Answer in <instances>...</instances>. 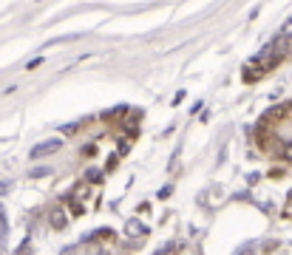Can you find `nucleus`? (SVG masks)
I'll use <instances>...</instances> for the list:
<instances>
[{
	"label": "nucleus",
	"instance_id": "nucleus-3",
	"mask_svg": "<svg viewBox=\"0 0 292 255\" xmlns=\"http://www.w3.org/2000/svg\"><path fill=\"white\" fill-rule=\"evenodd\" d=\"M125 233H128L131 238H136V236L145 238V236H148V227H145V224H142L139 219H131L128 224H125Z\"/></svg>",
	"mask_w": 292,
	"mask_h": 255
},
{
	"label": "nucleus",
	"instance_id": "nucleus-7",
	"mask_svg": "<svg viewBox=\"0 0 292 255\" xmlns=\"http://www.w3.org/2000/svg\"><path fill=\"white\" fill-rule=\"evenodd\" d=\"M233 255H256V244H244V247H239Z\"/></svg>",
	"mask_w": 292,
	"mask_h": 255
},
{
	"label": "nucleus",
	"instance_id": "nucleus-12",
	"mask_svg": "<svg viewBox=\"0 0 292 255\" xmlns=\"http://www.w3.org/2000/svg\"><path fill=\"white\" fill-rule=\"evenodd\" d=\"M11 190V182H0V196H6Z\"/></svg>",
	"mask_w": 292,
	"mask_h": 255
},
{
	"label": "nucleus",
	"instance_id": "nucleus-4",
	"mask_svg": "<svg viewBox=\"0 0 292 255\" xmlns=\"http://www.w3.org/2000/svg\"><path fill=\"white\" fill-rule=\"evenodd\" d=\"M91 182H80V185L74 187V190H71V202H82V199H85V196L91 193Z\"/></svg>",
	"mask_w": 292,
	"mask_h": 255
},
{
	"label": "nucleus",
	"instance_id": "nucleus-1",
	"mask_svg": "<svg viewBox=\"0 0 292 255\" xmlns=\"http://www.w3.org/2000/svg\"><path fill=\"white\" fill-rule=\"evenodd\" d=\"M60 148H62L60 139H48V142H40L37 148H31L28 156H31V159H45V156H51V153H57Z\"/></svg>",
	"mask_w": 292,
	"mask_h": 255
},
{
	"label": "nucleus",
	"instance_id": "nucleus-2",
	"mask_svg": "<svg viewBox=\"0 0 292 255\" xmlns=\"http://www.w3.org/2000/svg\"><path fill=\"white\" fill-rule=\"evenodd\" d=\"M48 224H51L54 230H65L68 227V216H65V210H62L60 204H54L51 210H48Z\"/></svg>",
	"mask_w": 292,
	"mask_h": 255
},
{
	"label": "nucleus",
	"instance_id": "nucleus-8",
	"mask_svg": "<svg viewBox=\"0 0 292 255\" xmlns=\"http://www.w3.org/2000/svg\"><path fill=\"white\" fill-rule=\"evenodd\" d=\"M281 159H284V162H290V165H292V142H287V145H284V148H281Z\"/></svg>",
	"mask_w": 292,
	"mask_h": 255
},
{
	"label": "nucleus",
	"instance_id": "nucleus-9",
	"mask_svg": "<svg viewBox=\"0 0 292 255\" xmlns=\"http://www.w3.org/2000/svg\"><path fill=\"white\" fill-rule=\"evenodd\" d=\"M99 176H102V173H99L97 167H91L88 173H85V182H91V185H94V182H99Z\"/></svg>",
	"mask_w": 292,
	"mask_h": 255
},
{
	"label": "nucleus",
	"instance_id": "nucleus-5",
	"mask_svg": "<svg viewBox=\"0 0 292 255\" xmlns=\"http://www.w3.org/2000/svg\"><path fill=\"white\" fill-rule=\"evenodd\" d=\"M139 122H142V111H131V114L125 116V131H128V136H133V131H136Z\"/></svg>",
	"mask_w": 292,
	"mask_h": 255
},
{
	"label": "nucleus",
	"instance_id": "nucleus-10",
	"mask_svg": "<svg viewBox=\"0 0 292 255\" xmlns=\"http://www.w3.org/2000/svg\"><path fill=\"white\" fill-rule=\"evenodd\" d=\"M51 170L48 167H37V170H31V179H43V176H48Z\"/></svg>",
	"mask_w": 292,
	"mask_h": 255
},
{
	"label": "nucleus",
	"instance_id": "nucleus-11",
	"mask_svg": "<svg viewBox=\"0 0 292 255\" xmlns=\"http://www.w3.org/2000/svg\"><path fill=\"white\" fill-rule=\"evenodd\" d=\"M17 255H31V250H28V241H23V244H20Z\"/></svg>",
	"mask_w": 292,
	"mask_h": 255
},
{
	"label": "nucleus",
	"instance_id": "nucleus-13",
	"mask_svg": "<svg viewBox=\"0 0 292 255\" xmlns=\"http://www.w3.org/2000/svg\"><path fill=\"white\" fill-rule=\"evenodd\" d=\"M60 255H74V247H62V253Z\"/></svg>",
	"mask_w": 292,
	"mask_h": 255
},
{
	"label": "nucleus",
	"instance_id": "nucleus-6",
	"mask_svg": "<svg viewBox=\"0 0 292 255\" xmlns=\"http://www.w3.org/2000/svg\"><path fill=\"white\" fill-rule=\"evenodd\" d=\"M179 253V244L176 241H170V244H165V247H159L156 250V255H176Z\"/></svg>",
	"mask_w": 292,
	"mask_h": 255
}]
</instances>
